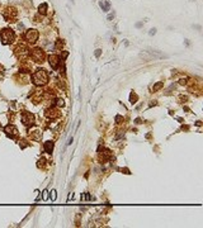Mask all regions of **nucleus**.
Wrapping results in <instances>:
<instances>
[{
	"instance_id": "1",
	"label": "nucleus",
	"mask_w": 203,
	"mask_h": 228,
	"mask_svg": "<svg viewBox=\"0 0 203 228\" xmlns=\"http://www.w3.org/2000/svg\"><path fill=\"white\" fill-rule=\"evenodd\" d=\"M48 81V75L44 70H37L33 74V82L36 85H44Z\"/></svg>"
},
{
	"instance_id": "2",
	"label": "nucleus",
	"mask_w": 203,
	"mask_h": 228,
	"mask_svg": "<svg viewBox=\"0 0 203 228\" xmlns=\"http://www.w3.org/2000/svg\"><path fill=\"white\" fill-rule=\"evenodd\" d=\"M0 37H1V41L4 44H9L12 42H14L15 39V33L13 32L12 29H3L0 32Z\"/></svg>"
},
{
	"instance_id": "3",
	"label": "nucleus",
	"mask_w": 203,
	"mask_h": 228,
	"mask_svg": "<svg viewBox=\"0 0 203 228\" xmlns=\"http://www.w3.org/2000/svg\"><path fill=\"white\" fill-rule=\"evenodd\" d=\"M31 57L33 58L36 62H43V60H44V57H46V55H44V52L41 50V48H34L31 51Z\"/></svg>"
},
{
	"instance_id": "4",
	"label": "nucleus",
	"mask_w": 203,
	"mask_h": 228,
	"mask_svg": "<svg viewBox=\"0 0 203 228\" xmlns=\"http://www.w3.org/2000/svg\"><path fill=\"white\" fill-rule=\"evenodd\" d=\"M22 121L26 127H31L34 124V115L29 112H23L22 113Z\"/></svg>"
},
{
	"instance_id": "5",
	"label": "nucleus",
	"mask_w": 203,
	"mask_h": 228,
	"mask_svg": "<svg viewBox=\"0 0 203 228\" xmlns=\"http://www.w3.org/2000/svg\"><path fill=\"white\" fill-rule=\"evenodd\" d=\"M26 39H27L28 42H31V43L37 42V39H38V32H37L36 29H28L27 33H26Z\"/></svg>"
},
{
	"instance_id": "6",
	"label": "nucleus",
	"mask_w": 203,
	"mask_h": 228,
	"mask_svg": "<svg viewBox=\"0 0 203 228\" xmlns=\"http://www.w3.org/2000/svg\"><path fill=\"white\" fill-rule=\"evenodd\" d=\"M15 55H17L19 58H20V57L24 58V57L28 55V48H27L24 44H19V46L15 48Z\"/></svg>"
},
{
	"instance_id": "7",
	"label": "nucleus",
	"mask_w": 203,
	"mask_h": 228,
	"mask_svg": "<svg viewBox=\"0 0 203 228\" xmlns=\"http://www.w3.org/2000/svg\"><path fill=\"white\" fill-rule=\"evenodd\" d=\"M4 132L6 133V136H9V137H12V138H15V137L18 136V129H17L14 126H12V124L6 126V127L4 128Z\"/></svg>"
},
{
	"instance_id": "8",
	"label": "nucleus",
	"mask_w": 203,
	"mask_h": 228,
	"mask_svg": "<svg viewBox=\"0 0 203 228\" xmlns=\"http://www.w3.org/2000/svg\"><path fill=\"white\" fill-rule=\"evenodd\" d=\"M17 15V11L15 9H6L5 13H4V18L6 19V22H12V19Z\"/></svg>"
},
{
	"instance_id": "9",
	"label": "nucleus",
	"mask_w": 203,
	"mask_h": 228,
	"mask_svg": "<svg viewBox=\"0 0 203 228\" xmlns=\"http://www.w3.org/2000/svg\"><path fill=\"white\" fill-rule=\"evenodd\" d=\"M50 65L52 66V68L53 70H56L59 65H60V57L59 56H56V55H52V56H50Z\"/></svg>"
},
{
	"instance_id": "10",
	"label": "nucleus",
	"mask_w": 203,
	"mask_h": 228,
	"mask_svg": "<svg viewBox=\"0 0 203 228\" xmlns=\"http://www.w3.org/2000/svg\"><path fill=\"white\" fill-rule=\"evenodd\" d=\"M46 115H47L48 118L55 119V118L60 117V112H59V110H56V109H48V110L46 112Z\"/></svg>"
},
{
	"instance_id": "11",
	"label": "nucleus",
	"mask_w": 203,
	"mask_h": 228,
	"mask_svg": "<svg viewBox=\"0 0 203 228\" xmlns=\"http://www.w3.org/2000/svg\"><path fill=\"white\" fill-rule=\"evenodd\" d=\"M52 150H53V142L47 141V142L44 143V151H46L47 153H52Z\"/></svg>"
},
{
	"instance_id": "12",
	"label": "nucleus",
	"mask_w": 203,
	"mask_h": 228,
	"mask_svg": "<svg viewBox=\"0 0 203 228\" xmlns=\"http://www.w3.org/2000/svg\"><path fill=\"white\" fill-rule=\"evenodd\" d=\"M99 5H100V8L104 11H108V10L110 9V3H109V1H105L104 4H103V3H99Z\"/></svg>"
},
{
	"instance_id": "13",
	"label": "nucleus",
	"mask_w": 203,
	"mask_h": 228,
	"mask_svg": "<svg viewBox=\"0 0 203 228\" xmlns=\"http://www.w3.org/2000/svg\"><path fill=\"white\" fill-rule=\"evenodd\" d=\"M38 9H39V13L44 15V14L47 13V4L44 3V4H42V5H39V8H38Z\"/></svg>"
},
{
	"instance_id": "14",
	"label": "nucleus",
	"mask_w": 203,
	"mask_h": 228,
	"mask_svg": "<svg viewBox=\"0 0 203 228\" xmlns=\"http://www.w3.org/2000/svg\"><path fill=\"white\" fill-rule=\"evenodd\" d=\"M163 86H164V82H157V84L152 88V91H157V90H159V89H161Z\"/></svg>"
},
{
	"instance_id": "15",
	"label": "nucleus",
	"mask_w": 203,
	"mask_h": 228,
	"mask_svg": "<svg viewBox=\"0 0 203 228\" xmlns=\"http://www.w3.org/2000/svg\"><path fill=\"white\" fill-rule=\"evenodd\" d=\"M50 198H51L52 200H56V191H55V190H52V191H51V194H50Z\"/></svg>"
},
{
	"instance_id": "16",
	"label": "nucleus",
	"mask_w": 203,
	"mask_h": 228,
	"mask_svg": "<svg viewBox=\"0 0 203 228\" xmlns=\"http://www.w3.org/2000/svg\"><path fill=\"white\" fill-rule=\"evenodd\" d=\"M57 103H56V105H59V106H64V100H61V99H59V100H56Z\"/></svg>"
},
{
	"instance_id": "17",
	"label": "nucleus",
	"mask_w": 203,
	"mask_h": 228,
	"mask_svg": "<svg viewBox=\"0 0 203 228\" xmlns=\"http://www.w3.org/2000/svg\"><path fill=\"white\" fill-rule=\"evenodd\" d=\"M149 34H150V35H154V34H156V28H152V29H150Z\"/></svg>"
},
{
	"instance_id": "18",
	"label": "nucleus",
	"mask_w": 203,
	"mask_h": 228,
	"mask_svg": "<svg viewBox=\"0 0 203 228\" xmlns=\"http://www.w3.org/2000/svg\"><path fill=\"white\" fill-rule=\"evenodd\" d=\"M136 99H137V97L132 94V95H131V103H132V104H133V103H136Z\"/></svg>"
},
{
	"instance_id": "19",
	"label": "nucleus",
	"mask_w": 203,
	"mask_h": 228,
	"mask_svg": "<svg viewBox=\"0 0 203 228\" xmlns=\"http://www.w3.org/2000/svg\"><path fill=\"white\" fill-rule=\"evenodd\" d=\"M122 119H123V118H122L121 115H117V117H116V121H117V123H121V121H122Z\"/></svg>"
},
{
	"instance_id": "20",
	"label": "nucleus",
	"mask_w": 203,
	"mask_h": 228,
	"mask_svg": "<svg viewBox=\"0 0 203 228\" xmlns=\"http://www.w3.org/2000/svg\"><path fill=\"white\" fill-rule=\"evenodd\" d=\"M100 53H102V50H97V51H95V56H97V57H99Z\"/></svg>"
},
{
	"instance_id": "21",
	"label": "nucleus",
	"mask_w": 203,
	"mask_h": 228,
	"mask_svg": "<svg viewBox=\"0 0 203 228\" xmlns=\"http://www.w3.org/2000/svg\"><path fill=\"white\" fill-rule=\"evenodd\" d=\"M113 17H114V13H113V14H109V15H108V20H112Z\"/></svg>"
},
{
	"instance_id": "22",
	"label": "nucleus",
	"mask_w": 203,
	"mask_h": 228,
	"mask_svg": "<svg viewBox=\"0 0 203 228\" xmlns=\"http://www.w3.org/2000/svg\"><path fill=\"white\" fill-rule=\"evenodd\" d=\"M1 71H3V66L0 65V72H1Z\"/></svg>"
},
{
	"instance_id": "23",
	"label": "nucleus",
	"mask_w": 203,
	"mask_h": 228,
	"mask_svg": "<svg viewBox=\"0 0 203 228\" xmlns=\"http://www.w3.org/2000/svg\"><path fill=\"white\" fill-rule=\"evenodd\" d=\"M70 1H72V3H74V0H70Z\"/></svg>"
}]
</instances>
